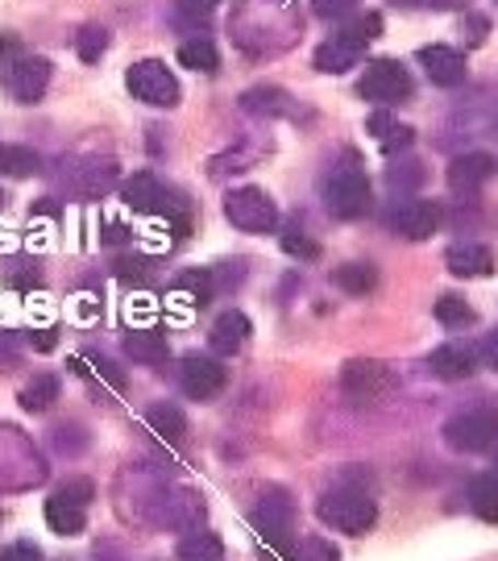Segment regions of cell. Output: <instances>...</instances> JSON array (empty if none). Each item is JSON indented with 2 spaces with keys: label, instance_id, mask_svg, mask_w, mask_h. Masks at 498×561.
<instances>
[{
  "label": "cell",
  "instance_id": "cell-11",
  "mask_svg": "<svg viewBox=\"0 0 498 561\" xmlns=\"http://www.w3.org/2000/svg\"><path fill=\"white\" fill-rule=\"evenodd\" d=\"M224 382H229V375H224V366L212 354H187L179 362V387L192 400H217L220 391H224Z\"/></svg>",
  "mask_w": 498,
  "mask_h": 561
},
{
  "label": "cell",
  "instance_id": "cell-45",
  "mask_svg": "<svg viewBox=\"0 0 498 561\" xmlns=\"http://www.w3.org/2000/svg\"><path fill=\"white\" fill-rule=\"evenodd\" d=\"M4 283H9L13 291H34V287L42 283V275L34 271V266H30V271H13V275H9Z\"/></svg>",
  "mask_w": 498,
  "mask_h": 561
},
{
  "label": "cell",
  "instance_id": "cell-29",
  "mask_svg": "<svg viewBox=\"0 0 498 561\" xmlns=\"http://www.w3.org/2000/svg\"><path fill=\"white\" fill-rule=\"evenodd\" d=\"M179 62L183 67H192V71H204V76H212L220 67V55H217V46H212V38H187L179 46Z\"/></svg>",
  "mask_w": 498,
  "mask_h": 561
},
{
  "label": "cell",
  "instance_id": "cell-18",
  "mask_svg": "<svg viewBox=\"0 0 498 561\" xmlns=\"http://www.w3.org/2000/svg\"><path fill=\"white\" fill-rule=\"evenodd\" d=\"M419 67L428 71V80L437 88H458L465 83V55L458 46H424L419 50Z\"/></svg>",
  "mask_w": 498,
  "mask_h": 561
},
{
  "label": "cell",
  "instance_id": "cell-35",
  "mask_svg": "<svg viewBox=\"0 0 498 561\" xmlns=\"http://www.w3.org/2000/svg\"><path fill=\"white\" fill-rule=\"evenodd\" d=\"M437 321L440 324H449V329H458V324H470L474 321V308L465 304V296H440L437 300Z\"/></svg>",
  "mask_w": 498,
  "mask_h": 561
},
{
  "label": "cell",
  "instance_id": "cell-50",
  "mask_svg": "<svg viewBox=\"0 0 498 561\" xmlns=\"http://www.w3.org/2000/svg\"><path fill=\"white\" fill-rule=\"evenodd\" d=\"M30 341L46 354V350H55V329H38V333H30Z\"/></svg>",
  "mask_w": 498,
  "mask_h": 561
},
{
  "label": "cell",
  "instance_id": "cell-47",
  "mask_svg": "<svg viewBox=\"0 0 498 561\" xmlns=\"http://www.w3.org/2000/svg\"><path fill=\"white\" fill-rule=\"evenodd\" d=\"M482 362H486V366H490V370H498V333H490V337L482 341Z\"/></svg>",
  "mask_w": 498,
  "mask_h": 561
},
{
  "label": "cell",
  "instance_id": "cell-34",
  "mask_svg": "<svg viewBox=\"0 0 498 561\" xmlns=\"http://www.w3.org/2000/svg\"><path fill=\"white\" fill-rule=\"evenodd\" d=\"M108 50V30H100V25H83L80 34H76V55L83 62H100V55Z\"/></svg>",
  "mask_w": 498,
  "mask_h": 561
},
{
  "label": "cell",
  "instance_id": "cell-38",
  "mask_svg": "<svg viewBox=\"0 0 498 561\" xmlns=\"http://www.w3.org/2000/svg\"><path fill=\"white\" fill-rule=\"evenodd\" d=\"M296 561H340L337 545L324 541V537H303L296 549Z\"/></svg>",
  "mask_w": 498,
  "mask_h": 561
},
{
  "label": "cell",
  "instance_id": "cell-25",
  "mask_svg": "<svg viewBox=\"0 0 498 561\" xmlns=\"http://www.w3.org/2000/svg\"><path fill=\"white\" fill-rule=\"evenodd\" d=\"M42 171V159L38 150H30V146H0V175L4 180H30V175H38Z\"/></svg>",
  "mask_w": 498,
  "mask_h": 561
},
{
  "label": "cell",
  "instance_id": "cell-3",
  "mask_svg": "<svg viewBox=\"0 0 498 561\" xmlns=\"http://www.w3.org/2000/svg\"><path fill=\"white\" fill-rule=\"evenodd\" d=\"M324 208L337 217V221H358L374 208L370 196V180L361 175L358 167H340L324 180Z\"/></svg>",
  "mask_w": 498,
  "mask_h": 561
},
{
  "label": "cell",
  "instance_id": "cell-41",
  "mask_svg": "<svg viewBox=\"0 0 498 561\" xmlns=\"http://www.w3.org/2000/svg\"><path fill=\"white\" fill-rule=\"evenodd\" d=\"M0 561H42V549L30 541H18V545H4L0 549Z\"/></svg>",
  "mask_w": 498,
  "mask_h": 561
},
{
  "label": "cell",
  "instance_id": "cell-33",
  "mask_svg": "<svg viewBox=\"0 0 498 561\" xmlns=\"http://www.w3.org/2000/svg\"><path fill=\"white\" fill-rule=\"evenodd\" d=\"M241 108L245 113H266V117H275L287 108V92L282 88H250L245 96H241Z\"/></svg>",
  "mask_w": 498,
  "mask_h": 561
},
{
  "label": "cell",
  "instance_id": "cell-13",
  "mask_svg": "<svg viewBox=\"0 0 498 561\" xmlns=\"http://www.w3.org/2000/svg\"><path fill=\"white\" fill-rule=\"evenodd\" d=\"M440 229V208L432 201H398L395 208H391V233H398V238L407 241H424L432 238Z\"/></svg>",
  "mask_w": 498,
  "mask_h": 561
},
{
  "label": "cell",
  "instance_id": "cell-21",
  "mask_svg": "<svg viewBox=\"0 0 498 561\" xmlns=\"http://www.w3.org/2000/svg\"><path fill=\"white\" fill-rule=\"evenodd\" d=\"M125 204L134 208V213H171V204L166 201V187L159 183V175H150V171H138L134 180H125Z\"/></svg>",
  "mask_w": 498,
  "mask_h": 561
},
{
  "label": "cell",
  "instance_id": "cell-22",
  "mask_svg": "<svg viewBox=\"0 0 498 561\" xmlns=\"http://www.w3.org/2000/svg\"><path fill=\"white\" fill-rule=\"evenodd\" d=\"M46 524H50V533H59V537H80L88 516H83V503H71L67 495H50L46 500Z\"/></svg>",
  "mask_w": 498,
  "mask_h": 561
},
{
  "label": "cell",
  "instance_id": "cell-40",
  "mask_svg": "<svg viewBox=\"0 0 498 561\" xmlns=\"http://www.w3.org/2000/svg\"><path fill=\"white\" fill-rule=\"evenodd\" d=\"M217 4L220 0H175V13H179L183 21H199V18H208Z\"/></svg>",
  "mask_w": 498,
  "mask_h": 561
},
{
  "label": "cell",
  "instance_id": "cell-20",
  "mask_svg": "<svg viewBox=\"0 0 498 561\" xmlns=\"http://www.w3.org/2000/svg\"><path fill=\"white\" fill-rule=\"evenodd\" d=\"M245 341H250V317H245V312L229 308V312H220L217 321H212V333H208L212 354H220V358H233Z\"/></svg>",
  "mask_w": 498,
  "mask_h": 561
},
{
  "label": "cell",
  "instance_id": "cell-1",
  "mask_svg": "<svg viewBox=\"0 0 498 561\" xmlns=\"http://www.w3.org/2000/svg\"><path fill=\"white\" fill-rule=\"evenodd\" d=\"M38 482H46V461L34 442L13 424H0V491H25Z\"/></svg>",
  "mask_w": 498,
  "mask_h": 561
},
{
  "label": "cell",
  "instance_id": "cell-37",
  "mask_svg": "<svg viewBox=\"0 0 498 561\" xmlns=\"http://www.w3.org/2000/svg\"><path fill=\"white\" fill-rule=\"evenodd\" d=\"M282 250H287L291 259H303V262L320 259V241H312L303 229H287V233H282Z\"/></svg>",
  "mask_w": 498,
  "mask_h": 561
},
{
  "label": "cell",
  "instance_id": "cell-52",
  "mask_svg": "<svg viewBox=\"0 0 498 561\" xmlns=\"http://www.w3.org/2000/svg\"><path fill=\"white\" fill-rule=\"evenodd\" d=\"M495 474H498V461H495Z\"/></svg>",
  "mask_w": 498,
  "mask_h": 561
},
{
  "label": "cell",
  "instance_id": "cell-24",
  "mask_svg": "<svg viewBox=\"0 0 498 561\" xmlns=\"http://www.w3.org/2000/svg\"><path fill=\"white\" fill-rule=\"evenodd\" d=\"M333 283H337L345 296H370L379 287V271L370 262H345L333 271Z\"/></svg>",
  "mask_w": 498,
  "mask_h": 561
},
{
  "label": "cell",
  "instance_id": "cell-48",
  "mask_svg": "<svg viewBox=\"0 0 498 561\" xmlns=\"http://www.w3.org/2000/svg\"><path fill=\"white\" fill-rule=\"evenodd\" d=\"M21 55V42L13 34H0V59H18Z\"/></svg>",
  "mask_w": 498,
  "mask_h": 561
},
{
  "label": "cell",
  "instance_id": "cell-2",
  "mask_svg": "<svg viewBox=\"0 0 498 561\" xmlns=\"http://www.w3.org/2000/svg\"><path fill=\"white\" fill-rule=\"evenodd\" d=\"M320 520L337 533H349V537H361L370 533L374 520H379V503L370 500V491H358V486H333L324 500H320Z\"/></svg>",
  "mask_w": 498,
  "mask_h": 561
},
{
  "label": "cell",
  "instance_id": "cell-7",
  "mask_svg": "<svg viewBox=\"0 0 498 561\" xmlns=\"http://www.w3.org/2000/svg\"><path fill=\"white\" fill-rule=\"evenodd\" d=\"M0 83H4V92L18 104H34V101H42L46 88H50V62L38 59V55L4 59L0 62Z\"/></svg>",
  "mask_w": 498,
  "mask_h": 561
},
{
  "label": "cell",
  "instance_id": "cell-5",
  "mask_svg": "<svg viewBox=\"0 0 498 561\" xmlns=\"http://www.w3.org/2000/svg\"><path fill=\"white\" fill-rule=\"evenodd\" d=\"M224 217L238 225L241 233H270L279 225V208L262 187H233L224 196Z\"/></svg>",
  "mask_w": 498,
  "mask_h": 561
},
{
  "label": "cell",
  "instance_id": "cell-36",
  "mask_svg": "<svg viewBox=\"0 0 498 561\" xmlns=\"http://www.w3.org/2000/svg\"><path fill=\"white\" fill-rule=\"evenodd\" d=\"M424 167L419 162H395V167H386V183L395 187V192H412V187H419L424 183Z\"/></svg>",
  "mask_w": 498,
  "mask_h": 561
},
{
  "label": "cell",
  "instance_id": "cell-39",
  "mask_svg": "<svg viewBox=\"0 0 498 561\" xmlns=\"http://www.w3.org/2000/svg\"><path fill=\"white\" fill-rule=\"evenodd\" d=\"M461 34H465L470 46H482L486 34H490V21L482 18V13H465V18H461Z\"/></svg>",
  "mask_w": 498,
  "mask_h": 561
},
{
  "label": "cell",
  "instance_id": "cell-15",
  "mask_svg": "<svg viewBox=\"0 0 498 561\" xmlns=\"http://www.w3.org/2000/svg\"><path fill=\"white\" fill-rule=\"evenodd\" d=\"M62 180H67V187H71L76 196H88V201H96V196H104V192L117 183V162H113V159L71 162V167L62 171Z\"/></svg>",
  "mask_w": 498,
  "mask_h": 561
},
{
  "label": "cell",
  "instance_id": "cell-30",
  "mask_svg": "<svg viewBox=\"0 0 498 561\" xmlns=\"http://www.w3.org/2000/svg\"><path fill=\"white\" fill-rule=\"evenodd\" d=\"M55 400H59V379L55 375H34L21 387V408L25 412H46Z\"/></svg>",
  "mask_w": 498,
  "mask_h": 561
},
{
  "label": "cell",
  "instance_id": "cell-14",
  "mask_svg": "<svg viewBox=\"0 0 498 561\" xmlns=\"http://www.w3.org/2000/svg\"><path fill=\"white\" fill-rule=\"evenodd\" d=\"M361 55H366V38H361V34H354V30L345 25V30H337L328 42H320L316 71H324V76H345L349 67H358Z\"/></svg>",
  "mask_w": 498,
  "mask_h": 561
},
{
  "label": "cell",
  "instance_id": "cell-42",
  "mask_svg": "<svg viewBox=\"0 0 498 561\" xmlns=\"http://www.w3.org/2000/svg\"><path fill=\"white\" fill-rule=\"evenodd\" d=\"M117 275L125 283H146L150 279V266H146L141 259H125V262H117Z\"/></svg>",
  "mask_w": 498,
  "mask_h": 561
},
{
  "label": "cell",
  "instance_id": "cell-32",
  "mask_svg": "<svg viewBox=\"0 0 498 561\" xmlns=\"http://www.w3.org/2000/svg\"><path fill=\"white\" fill-rule=\"evenodd\" d=\"M370 134H379L382 150H407V146L416 141V129H412V125H395L386 113H374V117H370Z\"/></svg>",
  "mask_w": 498,
  "mask_h": 561
},
{
  "label": "cell",
  "instance_id": "cell-16",
  "mask_svg": "<svg viewBox=\"0 0 498 561\" xmlns=\"http://www.w3.org/2000/svg\"><path fill=\"white\" fill-rule=\"evenodd\" d=\"M498 171L495 154H486V150H470V154H458V159L449 162V187L453 192H478L482 183H490Z\"/></svg>",
  "mask_w": 498,
  "mask_h": 561
},
{
  "label": "cell",
  "instance_id": "cell-49",
  "mask_svg": "<svg viewBox=\"0 0 498 561\" xmlns=\"http://www.w3.org/2000/svg\"><path fill=\"white\" fill-rule=\"evenodd\" d=\"M125 238H129V229H125V225H117V221L104 225V241H108V245H120Z\"/></svg>",
  "mask_w": 498,
  "mask_h": 561
},
{
  "label": "cell",
  "instance_id": "cell-10",
  "mask_svg": "<svg viewBox=\"0 0 498 561\" xmlns=\"http://www.w3.org/2000/svg\"><path fill=\"white\" fill-rule=\"evenodd\" d=\"M291 520H296V503L287 500V491H282V486H266V491L258 495V507L250 512V524L258 528L266 541H275V545L287 541Z\"/></svg>",
  "mask_w": 498,
  "mask_h": 561
},
{
  "label": "cell",
  "instance_id": "cell-44",
  "mask_svg": "<svg viewBox=\"0 0 498 561\" xmlns=\"http://www.w3.org/2000/svg\"><path fill=\"white\" fill-rule=\"evenodd\" d=\"M59 495H67L71 503H83V507H88V500H92V482H88V479H71L67 486H59Z\"/></svg>",
  "mask_w": 498,
  "mask_h": 561
},
{
  "label": "cell",
  "instance_id": "cell-31",
  "mask_svg": "<svg viewBox=\"0 0 498 561\" xmlns=\"http://www.w3.org/2000/svg\"><path fill=\"white\" fill-rule=\"evenodd\" d=\"M171 287H175L179 296H187L192 304L204 308V304L212 300V291H217V279H212V271H179Z\"/></svg>",
  "mask_w": 498,
  "mask_h": 561
},
{
  "label": "cell",
  "instance_id": "cell-27",
  "mask_svg": "<svg viewBox=\"0 0 498 561\" xmlns=\"http://www.w3.org/2000/svg\"><path fill=\"white\" fill-rule=\"evenodd\" d=\"M179 558L183 561H220L224 558V541H220L217 533H199V528H192V533L179 541Z\"/></svg>",
  "mask_w": 498,
  "mask_h": 561
},
{
  "label": "cell",
  "instance_id": "cell-6",
  "mask_svg": "<svg viewBox=\"0 0 498 561\" xmlns=\"http://www.w3.org/2000/svg\"><path fill=\"white\" fill-rule=\"evenodd\" d=\"M129 92L138 96L141 104H150V108H175L179 104V80L166 71V62L159 59H141L129 67Z\"/></svg>",
  "mask_w": 498,
  "mask_h": 561
},
{
  "label": "cell",
  "instance_id": "cell-26",
  "mask_svg": "<svg viewBox=\"0 0 498 561\" xmlns=\"http://www.w3.org/2000/svg\"><path fill=\"white\" fill-rule=\"evenodd\" d=\"M146 424H150V433H159L162 442L179 445L183 433H187V421H183V412L175 403H154L150 412H146Z\"/></svg>",
  "mask_w": 498,
  "mask_h": 561
},
{
  "label": "cell",
  "instance_id": "cell-23",
  "mask_svg": "<svg viewBox=\"0 0 498 561\" xmlns=\"http://www.w3.org/2000/svg\"><path fill=\"white\" fill-rule=\"evenodd\" d=\"M125 354L134 362H141V366H159V362H166L171 345H166V337H162L159 329H134L125 337Z\"/></svg>",
  "mask_w": 498,
  "mask_h": 561
},
{
  "label": "cell",
  "instance_id": "cell-43",
  "mask_svg": "<svg viewBox=\"0 0 498 561\" xmlns=\"http://www.w3.org/2000/svg\"><path fill=\"white\" fill-rule=\"evenodd\" d=\"M349 30H354V34H361V38L370 42V38H379V34H382V18H379V13H366V18L349 21Z\"/></svg>",
  "mask_w": 498,
  "mask_h": 561
},
{
  "label": "cell",
  "instance_id": "cell-28",
  "mask_svg": "<svg viewBox=\"0 0 498 561\" xmlns=\"http://www.w3.org/2000/svg\"><path fill=\"white\" fill-rule=\"evenodd\" d=\"M470 507L486 524H498V474H478L470 482Z\"/></svg>",
  "mask_w": 498,
  "mask_h": 561
},
{
  "label": "cell",
  "instance_id": "cell-9",
  "mask_svg": "<svg viewBox=\"0 0 498 561\" xmlns=\"http://www.w3.org/2000/svg\"><path fill=\"white\" fill-rule=\"evenodd\" d=\"M391 387H395L391 370L374 358H354V362H345V370H340V396L349 403H374V400H382Z\"/></svg>",
  "mask_w": 498,
  "mask_h": 561
},
{
  "label": "cell",
  "instance_id": "cell-51",
  "mask_svg": "<svg viewBox=\"0 0 498 561\" xmlns=\"http://www.w3.org/2000/svg\"><path fill=\"white\" fill-rule=\"evenodd\" d=\"M55 213H59V204H50V201L38 204V217H55Z\"/></svg>",
  "mask_w": 498,
  "mask_h": 561
},
{
  "label": "cell",
  "instance_id": "cell-19",
  "mask_svg": "<svg viewBox=\"0 0 498 561\" xmlns=\"http://www.w3.org/2000/svg\"><path fill=\"white\" fill-rule=\"evenodd\" d=\"M428 370L444 382H461L478 370V350L461 345V341H449V345H437L432 358H428Z\"/></svg>",
  "mask_w": 498,
  "mask_h": 561
},
{
  "label": "cell",
  "instance_id": "cell-17",
  "mask_svg": "<svg viewBox=\"0 0 498 561\" xmlns=\"http://www.w3.org/2000/svg\"><path fill=\"white\" fill-rule=\"evenodd\" d=\"M444 266H449V275H458V279H486V275L495 271V250L482 245V241H458V245H449Z\"/></svg>",
  "mask_w": 498,
  "mask_h": 561
},
{
  "label": "cell",
  "instance_id": "cell-4",
  "mask_svg": "<svg viewBox=\"0 0 498 561\" xmlns=\"http://www.w3.org/2000/svg\"><path fill=\"white\" fill-rule=\"evenodd\" d=\"M444 442L458 454H486L498 449V408H470L444 424Z\"/></svg>",
  "mask_w": 498,
  "mask_h": 561
},
{
  "label": "cell",
  "instance_id": "cell-46",
  "mask_svg": "<svg viewBox=\"0 0 498 561\" xmlns=\"http://www.w3.org/2000/svg\"><path fill=\"white\" fill-rule=\"evenodd\" d=\"M349 4H354V0H316V13L320 18H340Z\"/></svg>",
  "mask_w": 498,
  "mask_h": 561
},
{
  "label": "cell",
  "instance_id": "cell-8",
  "mask_svg": "<svg viewBox=\"0 0 498 561\" xmlns=\"http://www.w3.org/2000/svg\"><path fill=\"white\" fill-rule=\"evenodd\" d=\"M361 101H374V104H398L412 96V76L407 67L395 59H374L366 62V76L358 83Z\"/></svg>",
  "mask_w": 498,
  "mask_h": 561
},
{
  "label": "cell",
  "instance_id": "cell-12",
  "mask_svg": "<svg viewBox=\"0 0 498 561\" xmlns=\"http://www.w3.org/2000/svg\"><path fill=\"white\" fill-rule=\"evenodd\" d=\"M199 520H204V503H199L196 491H187V486L159 491V500H154V524H162V528H179V533H192Z\"/></svg>",
  "mask_w": 498,
  "mask_h": 561
}]
</instances>
